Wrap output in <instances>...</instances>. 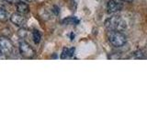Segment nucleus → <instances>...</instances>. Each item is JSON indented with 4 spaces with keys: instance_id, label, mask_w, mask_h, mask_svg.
Wrapping results in <instances>:
<instances>
[{
    "instance_id": "1",
    "label": "nucleus",
    "mask_w": 147,
    "mask_h": 138,
    "mask_svg": "<svg viewBox=\"0 0 147 138\" xmlns=\"http://www.w3.org/2000/svg\"><path fill=\"white\" fill-rule=\"evenodd\" d=\"M109 43L114 47H122L127 43V38L121 31L110 30L108 35Z\"/></svg>"
},
{
    "instance_id": "2",
    "label": "nucleus",
    "mask_w": 147,
    "mask_h": 138,
    "mask_svg": "<svg viewBox=\"0 0 147 138\" xmlns=\"http://www.w3.org/2000/svg\"><path fill=\"white\" fill-rule=\"evenodd\" d=\"M105 27L109 30L121 31L126 28V22L119 17H111L105 21Z\"/></svg>"
},
{
    "instance_id": "3",
    "label": "nucleus",
    "mask_w": 147,
    "mask_h": 138,
    "mask_svg": "<svg viewBox=\"0 0 147 138\" xmlns=\"http://www.w3.org/2000/svg\"><path fill=\"white\" fill-rule=\"evenodd\" d=\"M14 44L11 40L6 36H0V52L3 55L9 56L14 53Z\"/></svg>"
},
{
    "instance_id": "15",
    "label": "nucleus",
    "mask_w": 147,
    "mask_h": 138,
    "mask_svg": "<svg viewBox=\"0 0 147 138\" xmlns=\"http://www.w3.org/2000/svg\"><path fill=\"white\" fill-rule=\"evenodd\" d=\"M25 1H28V2H34L36 0H25Z\"/></svg>"
},
{
    "instance_id": "5",
    "label": "nucleus",
    "mask_w": 147,
    "mask_h": 138,
    "mask_svg": "<svg viewBox=\"0 0 147 138\" xmlns=\"http://www.w3.org/2000/svg\"><path fill=\"white\" fill-rule=\"evenodd\" d=\"M9 20H10V21L13 23L14 25H16V26L20 27V28H23L27 23L26 17H24L23 14L18 13V12L13 13Z\"/></svg>"
},
{
    "instance_id": "13",
    "label": "nucleus",
    "mask_w": 147,
    "mask_h": 138,
    "mask_svg": "<svg viewBox=\"0 0 147 138\" xmlns=\"http://www.w3.org/2000/svg\"><path fill=\"white\" fill-rule=\"evenodd\" d=\"M5 3H6V0H0V9L4 8L5 7Z\"/></svg>"
},
{
    "instance_id": "9",
    "label": "nucleus",
    "mask_w": 147,
    "mask_h": 138,
    "mask_svg": "<svg viewBox=\"0 0 147 138\" xmlns=\"http://www.w3.org/2000/svg\"><path fill=\"white\" fill-rule=\"evenodd\" d=\"M63 24H72V25H77L78 23H79V20H77L76 18L75 17H71V18H64L63 20Z\"/></svg>"
},
{
    "instance_id": "6",
    "label": "nucleus",
    "mask_w": 147,
    "mask_h": 138,
    "mask_svg": "<svg viewBox=\"0 0 147 138\" xmlns=\"http://www.w3.org/2000/svg\"><path fill=\"white\" fill-rule=\"evenodd\" d=\"M121 8H122V5L118 3L117 1H115V0H109V1L108 2L107 9H108V12L110 14L116 13V12L121 10Z\"/></svg>"
},
{
    "instance_id": "14",
    "label": "nucleus",
    "mask_w": 147,
    "mask_h": 138,
    "mask_svg": "<svg viewBox=\"0 0 147 138\" xmlns=\"http://www.w3.org/2000/svg\"><path fill=\"white\" fill-rule=\"evenodd\" d=\"M121 1H124V2H129V3H130V2H132L133 0H121Z\"/></svg>"
},
{
    "instance_id": "16",
    "label": "nucleus",
    "mask_w": 147,
    "mask_h": 138,
    "mask_svg": "<svg viewBox=\"0 0 147 138\" xmlns=\"http://www.w3.org/2000/svg\"><path fill=\"white\" fill-rule=\"evenodd\" d=\"M1 54H2V53H1V52H0V55H1Z\"/></svg>"
},
{
    "instance_id": "10",
    "label": "nucleus",
    "mask_w": 147,
    "mask_h": 138,
    "mask_svg": "<svg viewBox=\"0 0 147 138\" xmlns=\"http://www.w3.org/2000/svg\"><path fill=\"white\" fill-rule=\"evenodd\" d=\"M32 39H33V41L36 44L40 43V41L41 40V34L38 30H34L32 31Z\"/></svg>"
},
{
    "instance_id": "8",
    "label": "nucleus",
    "mask_w": 147,
    "mask_h": 138,
    "mask_svg": "<svg viewBox=\"0 0 147 138\" xmlns=\"http://www.w3.org/2000/svg\"><path fill=\"white\" fill-rule=\"evenodd\" d=\"M74 53H75V48H64L63 50V53H61L62 59H68L71 58Z\"/></svg>"
},
{
    "instance_id": "11",
    "label": "nucleus",
    "mask_w": 147,
    "mask_h": 138,
    "mask_svg": "<svg viewBox=\"0 0 147 138\" xmlns=\"http://www.w3.org/2000/svg\"><path fill=\"white\" fill-rule=\"evenodd\" d=\"M8 18H10V17L8 16V12L7 10H5L4 8L0 9V21L6 22Z\"/></svg>"
},
{
    "instance_id": "12",
    "label": "nucleus",
    "mask_w": 147,
    "mask_h": 138,
    "mask_svg": "<svg viewBox=\"0 0 147 138\" xmlns=\"http://www.w3.org/2000/svg\"><path fill=\"white\" fill-rule=\"evenodd\" d=\"M21 0H6V2H7L9 4H16V5Z\"/></svg>"
},
{
    "instance_id": "7",
    "label": "nucleus",
    "mask_w": 147,
    "mask_h": 138,
    "mask_svg": "<svg viewBox=\"0 0 147 138\" xmlns=\"http://www.w3.org/2000/svg\"><path fill=\"white\" fill-rule=\"evenodd\" d=\"M16 7H17V11L18 13H21L23 15H25V14H28L30 12V6L28 4H26L25 2H18L17 5H16Z\"/></svg>"
},
{
    "instance_id": "4",
    "label": "nucleus",
    "mask_w": 147,
    "mask_h": 138,
    "mask_svg": "<svg viewBox=\"0 0 147 138\" xmlns=\"http://www.w3.org/2000/svg\"><path fill=\"white\" fill-rule=\"evenodd\" d=\"M18 50H20V53L21 56L27 59H31L35 56V51L31 46L25 41H20V44H18Z\"/></svg>"
}]
</instances>
